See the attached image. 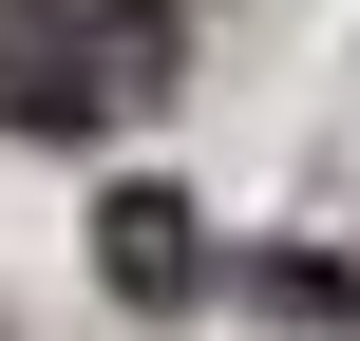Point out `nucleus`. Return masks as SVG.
<instances>
[{"mask_svg":"<svg viewBox=\"0 0 360 341\" xmlns=\"http://www.w3.org/2000/svg\"><path fill=\"white\" fill-rule=\"evenodd\" d=\"M247 304H266V323H360V285L323 266V247H266V266H247Z\"/></svg>","mask_w":360,"mask_h":341,"instance_id":"3","label":"nucleus"},{"mask_svg":"<svg viewBox=\"0 0 360 341\" xmlns=\"http://www.w3.org/2000/svg\"><path fill=\"white\" fill-rule=\"evenodd\" d=\"M95 285L171 323V304L209 285V228H190V190H114V209H95Z\"/></svg>","mask_w":360,"mask_h":341,"instance_id":"2","label":"nucleus"},{"mask_svg":"<svg viewBox=\"0 0 360 341\" xmlns=\"http://www.w3.org/2000/svg\"><path fill=\"white\" fill-rule=\"evenodd\" d=\"M171 95V0H0V133H114Z\"/></svg>","mask_w":360,"mask_h":341,"instance_id":"1","label":"nucleus"}]
</instances>
